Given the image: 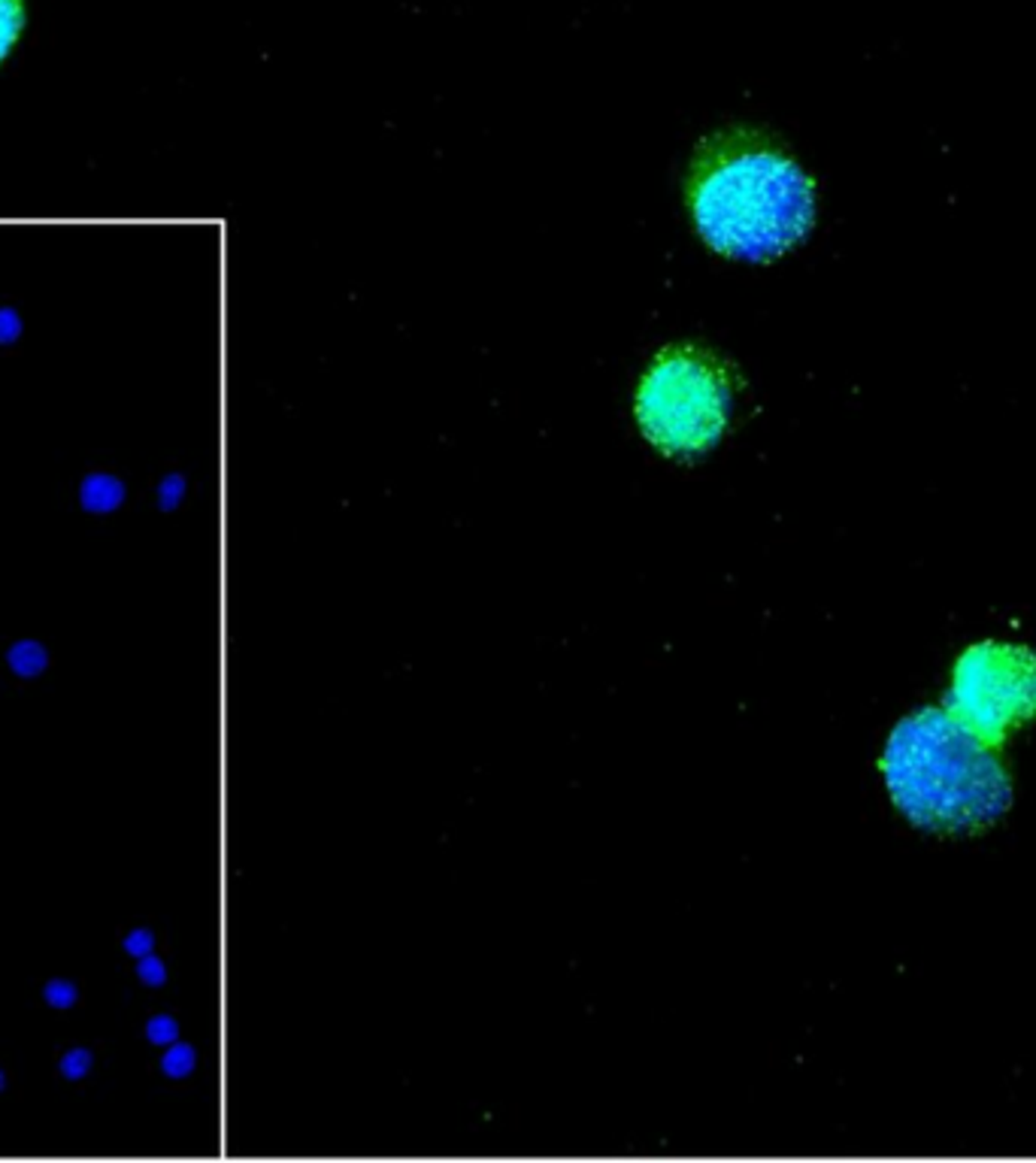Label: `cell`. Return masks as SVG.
Returning a JSON list of instances; mask_svg holds the SVG:
<instances>
[{"mask_svg": "<svg viewBox=\"0 0 1036 1163\" xmlns=\"http://www.w3.org/2000/svg\"><path fill=\"white\" fill-rule=\"evenodd\" d=\"M949 712L994 745L1036 716V652L985 643L955 667Z\"/></svg>", "mask_w": 1036, "mask_h": 1163, "instance_id": "cell-4", "label": "cell"}, {"mask_svg": "<svg viewBox=\"0 0 1036 1163\" xmlns=\"http://www.w3.org/2000/svg\"><path fill=\"white\" fill-rule=\"evenodd\" d=\"M43 996L52 1009H70L73 1003H77V987H73L70 982H64V978H55V982L46 985Z\"/></svg>", "mask_w": 1036, "mask_h": 1163, "instance_id": "cell-9", "label": "cell"}, {"mask_svg": "<svg viewBox=\"0 0 1036 1163\" xmlns=\"http://www.w3.org/2000/svg\"><path fill=\"white\" fill-rule=\"evenodd\" d=\"M19 319L10 310H0V343H13V337L19 334Z\"/></svg>", "mask_w": 1036, "mask_h": 1163, "instance_id": "cell-14", "label": "cell"}, {"mask_svg": "<svg viewBox=\"0 0 1036 1163\" xmlns=\"http://www.w3.org/2000/svg\"><path fill=\"white\" fill-rule=\"evenodd\" d=\"M700 237L736 261H773L809 237L815 182L758 128H721L694 149L685 179Z\"/></svg>", "mask_w": 1036, "mask_h": 1163, "instance_id": "cell-1", "label": "cell"}, {"mask_svg": "<svg viewBox=\"0 0 1036 1163\" xmlns=\"http://www.w3.org/2000/svg\"><path fill=\"white\" fill-rule=\"evenodd\" d=\"M894 803L931 830H976L1009 809L1013 785L991 745L949 709L900 721L882 758Z\"/></svg>", "mask_w": 1036, "mask_h": 1163, "instance_id": "cell-2", "label": "cell"}, {"mask_svg": "<svg viewBox=\"0 0 1036 1163\" xmlns=\"http://www.w3.org/2000/svg\"><path fill=\"white\" fill-rule=\"evenodd\" d=\"M161 1067H164V1073L173 1076V1078L188 1076V1073H192V1067H194V1051L188 1049V1045H173V1049L164 1054Z\"/></svg>", "mask_w": 1036, "mask_h": 1163, "instance_id": "cell-8", "label": "cell"}, {"mask_svg": "<svg viewBox=\"0 0 1036 1163\" xmlns=\"http://www.w3.org/2000/svg\"><path fill=\"white\" fill-rule=\"evenodd\" d=\"M137 976L143 978V985H149V987H158V985H164V978H167V969H164V963H161L158 958H152V954H146V958H140Z\"/></svg>", "mask_w": 1036, "mask_h": 1163, "instance_id": "cell-12", "label": "cell"}, {"mask_svg": "<svg viewBox=\"0 0 1036 1163\" xmlns=\"http://www.w3.org/2000/svg\"><path fill=\"white\" fill-rule=\"evenodd\" d=\"M152 945H155V936L149 933V930H134V933L124 940V951L134 954V958H146V954L152 951Z\"/></svg>", "mask_w": 1036, "mask_h": 1163, "instance_id": "cell-13", "label": "cell"}, {"mask_svg": "<svg viewBox=\"0 0 1036 1163\" xmlns=\"http://www.w3.org/2000/svg\"><path fill=\"white\" fill-rule=\"evenodd\" d=\"M176 497H179V479H170V482H164V494H161V500H164V506H170L176 503Z\"/></svg>", "mask_w": 1036, "mask_h": 1163, "instance_id": "cell-15", "label": "cell"}, {"mask_svg": "<svg viewBox=\"0 0 1036 1163\" xmlns=\"http://www.w3.org/2000/svg\"><path fill=\"white\" fill-rule=\"evenodd\" d=\"M146 1033H149V1040H152L155 1045H170V1042H176L179 1027H176V1021H173V1018L161 1015V1018H152V1021H149Z\"/></svg>", "mask_w": 1036, "mask_h": 1163, "instance_id": "cell-11", "label": "cell"}, {"mask_svg": "<svg viewBox=\"0 0 1036 1163\" xmlns=\"http://www.w3.org/2000/svg\"><path fill=\"white\" fill-rule=\"evenodd\" d=\"M124 500V485L113 476H88L82 485V506L88 512H113Z\"/></svg>", "mask_w": 1036, "mask_h": 1163, "instance_id": "cell-5", "label": "cell"}, {"mask_svg": "<svg viewBox=\"0 0 1036 1163\" xmlns=\"http://www.w3.org/2000/svg\"><path fill=\"white\" fill-rule=\"evenodd\" d=\"M6 658H10L13 672H15V676H22V679L40 676V672L46 670V663H49L46 649L40 643H34V639H22V643H15Z\"/></svg>", "mask_w": 1036, "mask_h": 1163, "instance_id": "cell-6", "label": "cell"}, {"mask_svg": "<svg viewBox=\"0 0 1036 1163\" xmlns=\"http://www.w3.org/2000/svg\"><path fill=\"white\" fill-rule=\"evenodd\" d=\"M22 28H24L22 0H0V64L6 61V55L19 43Z\"/></svg>", "mask_w": 1036, "mask_h": 1163, "instance_id": "cell-7", "label": "cell"}, {"mask_svg": "<svg viewBox=\"0 0 1036 1163\" xmlns=\"http://www.w3.org/2000/svg\"><path fill=\"white\" fill-rule=\"evenodd\" d=\"M743 385L734 364L703 343H673L654 355L636 392V421L661 455L698 461L718 443Z\"/></svg>", "mask_w": 1036, "mask_h": 1163, "instance_id": "cell-3", "label": "cell"}, {"mask_svg": "<svg viewBox=\"0 0 1036 1163\" xmlns=\"http://www.w3.org/2000/svg\"><path fill=\"white\" fill-rule=\"evenodd\" d=\"M88 1069H91V1051H86V1049H73V1051L64 1054V1060H61V1073L68 1076L70 1082H77V1078L88 1076Z\"/></svg>", "mask_w": 1036, "mask_h": 1163, "instance_id": "cell-10", "label": "cell"}, {"mask_svg": "<svg viewBox=\"0 0 1036 1163\" xmlns=\"http://www.w3.org/2000/svg\"><path fill=\"white\" fill-rule=\"evenodd\" d=\"M0 1091H4V1073H0Z\"/></svg>", "mask_w": 1036, "mask_h": 1163, "instance_id": "cell-16", "label": "cell"}]
</instances>
